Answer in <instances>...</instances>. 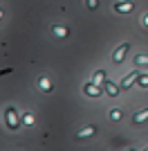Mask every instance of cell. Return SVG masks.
Masks as SVG:
<instances>
[{
  "instance_id": "15",
  "label": "cell",
  "mask_w": 148,
  "mask_h": 151,
  "mask_svg": "<svg viewBox=\"0 0 148 151\" xmlns=\"http://www.w3.org/2000/svg\"><path fill=\"white\" fill-rule=\"evenodd\" d=\"M137 65H148V57H144V54H139V57L135 59Z\"/></svg>"
},
{
  "instance_id": "18",
  "label": "cell",
  "mask_w": 148,
  "mask_h": 151,
  "mask_svg": "<svg viewBox=\"0 0 148 151\" xmlns=\"http://www.w3.org/2000/svg\"><path fill=\"white\" fill-rule=\"evenodd\" d=\"M2 14H5V12H2V7H0V18H2Z\"/></svg>"
},
{
  "instance_id": "11",
  "label": "cell",
  "mask_w": 148,
  "mask_h": 151,
  "mask_svg": "<svg viewBox=\"0 0 148 151\" xmlns=\"http://www.w3.org/2000/svg\"><path fill=\"white\" fill-rule=\"evenodd\" d=\"M92 81L94 83H103L105 81V72H103V70H97V72L92 75Z\"/></svg>"
},
{
  "instance_id": "13",
  "label": "cell",
  "mask_w": 148,
  "mask_h": 151,
  "mask_svg": "<svg viewBox=\"0 0 148 151\" xmlns=\"http://www.w3.org/2000/svg\"><path fill=\"white\" fill-rule=\"evenodd\" d=\"M137 83H139L142 88H148V75H139L137 77Z\"/></svg>"
},
{
  "instance_id": "2",
  "label": "cell",
  "mask_w": 148,
  "mask_h": 151,
  "mask_svg": "<svg viewBox=\"0 0 148 151\" xmlns=\"http://www.w3.org/2000/svg\"><path fill=\"white\" fill-rule=\"evenodd\" d=\"M135 9V2L132 0H121V2H115V12L117 14H130Z\"/></svg>"
},
{
  "instance_id": "7",
  "label": "cell",
  "mask_w": 148,
  "mask_h": 151,
  "mask_svg": "<svg viewBox=\"0 0 148 151\" xmlns=\"http://www.w3.org/2000/svg\"><path fill=\"white\" fill-rule=\"evenodd\" d=\"M119 88H121V86H117V83H112V81L105 83V93L110 95V97H117V95H119Z\"/></svg>"
},
{
  "instance_id": "3",
  "label": "cell",
  "mask_w": 148,
  "mask_h": 151,
  "mask_svg": "<svg viewBox=\"0 0 148 151\" xmlns=\"http://www.w3.org/2000/svg\"><path fill=\"white\" fill-rule=\"evenodd\" d=\"M7 124H9V129H11V131H16V129H18V124H20V117H18V113H16L14 108H7Z\"/></svg>"
},
{
  "instance_id": "14",
  "label": "cell",
  "mask_w": 148,
  "mask_h": 151,
  "mask_svg": "<svg viewBox=\"0 0 148 151\" xmlns=\"http://www.w3.org/2000/svg\"><path fill=\"white\" fill-rule=\"evenodd\" d=\"M23 122H25L27 126H31L36 120H34V115H31V113H23Z\"/></svg>"
},
{
  "instance_id": "9",
  "label": "cell",
  "mask_w": 148,
  "mask_h": 151,
  "mask_svg": "<svg viewBox=\"0 0 148 151\" xmlns=\"http://www.w3.org/2000/svg\"><path fill=\"white\" fill-rule=\"evenodd\" d=\"M94 133H97V129H94V126H85V129H81L76 135H79V138H90V135H94Z\"/></svg>"
},
{
  "instance_id": "4",
  "label": "cell",
  "mask_w": 148,
  "mask_h": 151,
  "mask_svg": "<svg viewBox=\"0 0 148 151\" xmlns=\"http://www.w3.org/2000/svg\"><path fill=\"white\" fill-rule=\"evenodd\" d=\"M83 90H85L88 97H101V88H99V83H94V81L85 83V86H83Z\"/></svg>"
},
{
  "instance_id": "10",
  "label": "cell",
  "mask_w": 148,
  "mask_h": 151,
  "mask_svg": "<svg viewBox=\"0 0 148 151\" xmlns=\"http://www.w3.org/2000/svg\"><path fill=\"white\" fill-rule=\"evenodd\" d=\"M54 36H58V38H65L68 36V27H63V25H54Z\"/></svg>"
},
{
  "instance_id": "17",
  "label": "cell",
  "mask_w": 148,
  "mask_h": 151,
  "mask_svg": "<svg viewBox=\"0 0 148 151\" xmlns=\"http://www.w3.org/2000/svg\"><path fill=\"white\" fill-rule=\"evenodd\" d=\"M142 25L148 27V14H144V16H142Z\"/></svg>"
},
{
  "instance_id": "1",
  "label": "cell",
  "mask_w": 148,
  "mask_h": 151,
  "mask_svg": "<svg viewBox=\"0 0 148 151\" xmlns=\"http://www.w3.org/2000/svg\"><path fill=\"white\" fill-rule=\"evenodd\" d=\"M128 50H130V43H121L117 50L112 52V61H115V63H121L123 59H126V54H128Z\"/></svg>"
},
{
  "instance_id": "5",
  "label": "cell",
  "mask_w": 148,
  "mask_h": 151,
  "mask_svg": "<svg viewBox=\"0 0 148 151\" xmlns=\"http://www.w3.org/2000/svg\"><path fill=\"white\" fill-rule=\"evenodd\" d=\"M38 88L43 90V93H49V90L54 88V83L49 81V77H38Z\"/></svg>"
},
{
  "instance_id": "6",
  "label": "cell",
  "mask_w": 148,
  "mask_h": 151,
  "mask_svg": "<svg viewBox=\"0 0 148 151\" xmlns=\"http://www.w3.org/2000/svg\"><path fill=\"white\" fill-rule=\"evenodd\" d=\"M137 77H139L137 72H130V75H126V77L121 79V83H119V86H121V88H130V86L137 81Z\"/></svg>"
},
{
  "instance_id": "8",
  "label": "cell",
  "mask_w": 148,
  "mask_h": 151,
  "mask_svg": "<svg viewBox=\"0 0 148 151\" xmlns=\"http://www.w3.org/2000/svg\"><path fill=\"white\" fill-rule=\"evenodd\" d=\"M148 120V108H144V111H139V113H135V117H132V122L135 124H142V122Z\"/></svg>"
},
{
  "instance_id": "12",
  "label": "cell",
  "mask_w": 148,
  "mask_h": 151,
  "mask_svg": "<svg viewBox=\"0 0 148 151\" xmlns=\"http://www.w3.org/2000/svg\"><path fill=\"white\" fill-rule=\"evenodd\" d=\"M108 115H110V120H112V122H119V120L123 117V113L119 111V108H112V111H110Z\"/></svg>"
},
{
  "instance_id": "16",
  "label": "cell",
  "mask_w": 148,
  "mask_h": 151,
  "mask_svg": "<svg viewBox=\"0 0 148 151\" xmlns=\"http://www.w3.org/2000/svg\"><path fill=\"white\" fill-rule=\"evenodd\" d=\"M85 5H88V9H97V7H99V0H85Z\"/></svg>"
}]
</instances>
